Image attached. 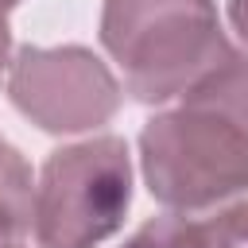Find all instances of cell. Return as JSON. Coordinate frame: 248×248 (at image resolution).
<instances>
[{
  "mask_svg": "<svg viewBox=\"0 0 248 248\" xmlns=\"http://www.w3.org/2000/svg\"><path fill=\"white\" fill-rule=\"evenodd\" d=\"M132 209V151L124 136H93L46 155L31 232L39 248H97L120 232Z\"/></svg>",
  "mask_w": 248,
  "mask_h": 248,
  "instance_id": "3",
  "label": "cell"
},
{
  "mask_svg": "<svg viewBox=\"0 0 248 248\" xmlns=\"http://www.w3.org/2000/svg\"><path fill=\"white\" fill-rule=\"evenodd\" d=\"M182 248H248V202L217 205L209 217L182 213Z\"/></svg>",
  "mask_w": 248,
  "mask_h": 248,
  "instance_id": "6",
  "label": "cell"
},
{
  "mask_svg": "<svg viewBox=\"0 0 248 248\" xmlns=\"http://www.w3.org/2000/svg\"><path fill=\"white\" fill-rule=\"evenodd\" d=\"M8 97L43 132L74 136L108 124L124 101V89L108 62H101L89 46L27 43L8 66Z\"/></svg>",
  "mask_w": 248,
  "mask_h": 248,
  "instance_id": "4",
  "label": "cell"
},
{
  "mask_svg": "<svg viewBox=\"0 0 248 248\" xmlns=\"http://www.w3.org/2000/svg\"><path fill=\"white\" fill-rule=\"evenodd\" d=\"M101 46L140 105H167L232 54L213 0H105Z\"/></svg>",
  "mask_w": 248,
  "mask_h": 248,
  "instance_id": "2",
  "label": "cell"
},
{
  "mask_svg": "<svg viewBox=\"0 0 248 248\" xmlns=\"http://www.w3.org/2000/svg\"><path fill=\"white\" fill-rule=\"evenodd\" d=\"M8 66H12V27H8V19L0 12V81H4Z\"/></svg>",
  "mask_w": 248,
  "mask_h": 248,
  "instance_id": "9",
  "label": "cell"
},
{
  "mask_svg": "<svg viewBox=\"0 0 248 248\" xmlns=\"http://www.w3.org/2000/svg\"><path fill=\"white\" fill-rule=\"evenodd\" d=\"M0 248H19V244L16 240H0Z\"/></svg>",
  "mask_w": 248,
  "mask_h": 248,
  "instance_id": "11",
  "label": "cell"
},
{
  "mask_svg": "<svg viewBox=\"0 0 248 248\" xmlns=\"http://www.w3.org/2000/svg\"><path fill=\"white\" fill-rule=\"evenodd\" d=\"M19 0H0V12H8V8H16Z\"/></svg>",
  "mask_w": 248,
  "mask_h": 248,
  "instance_id": "10",
  "label": "cell"
},
{
  "mask_svg": "<svg viewBox=\"0 0 248 248\" xmlns=\"http://www.w3.org/2000/svg\"><path fill=\"white\" fill-rule=\"evenodd\" d=\"M229 23L240 39V50L248 54V0H229Z\"/></svg>",
  "mask_w": 248,
  "mask_h": 248,
  "instance_id": "8",
  "label": "cell"
},
{
  "mask_svg": "<svg viewBox=\"0 0 248 248\" xmlns=\"http://www.w3.org/2000/svg\"><path fill=\"white\" fill-rule=\"evenodd\" d=\"M31 198L35 178L19 147L0 136V240H16L31 229Z\"/></svg>",
  "mask_w": 248,
  "mask_h": 248,
  "instance_id": "5",
  "label": "cell"
},
{
  "mask_svg": "<svg viewBox=\"0 0 248 248\" xmlns=\"http://www.w3.org/2000/svg\"><path fill=\"white\" fill-rule=\"evenodd\" d=\"M178 225H182V213H163V217H151L147 225H140L124 248H182V236H178Z\"/></svg>",
  "mask_w": 248,
  "mask_h": 248,
  "instance_id": "7",
  "label": "cell"
},
{
  "mask_svg": "<svg viewBox=\"0 0 248 248\" xmlns=\"http://www.w3.org/2000/svg\"><path fill=\"white\" fill-rule=\"evenodd\" d=\"M147 194L170 213H205L248 194V54L194 81L140 132Z\"/></svg>",
  "mask_w": 248,
  "mask_h": 248,
  "instance_id": "1",
  "label": "cell"
}]
</instances>
